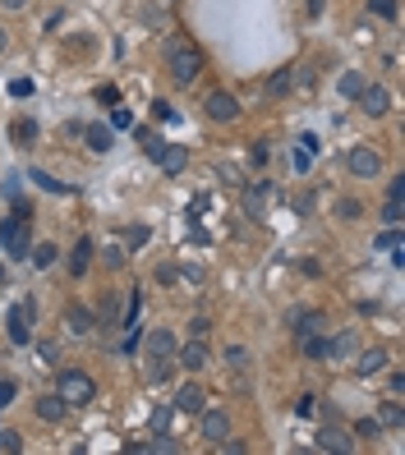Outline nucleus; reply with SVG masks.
Returning a JSON list of instances; mask_svg holds the SVG:
<instances>
[{
	"mask_svg": "<svg viewBox=\"0 0 405 455\" xmlns=\"http://www.w3.org/2000/svg\"><path fill=\"white\" fill-rule=\"evenodd\" d=\"M55 395H60L70 410H83V405L97 400V382H92L88 373H79V368H65L60 382H55Z\"/></svg>",
	"mask_w": 405,
	"mask_h": 455,
	"instance_id": "f257e3e1",
	"label": "nucleus"
},
{
	"mask_svg": "<svg viewBox=\"0 0 405 455\" xmlns=\"http://www.w3.org/2000/svg\"><path fill=\"white\" fill-rule=\"evenodd\" d=\"M166 70H171V79H176V83H194L198 74H202V51H198V46H189V42H171L166 46Z\"/></svg>",
	"mask_w": 405,
	"mask_h": 455,
	"instance_id": "f03ea898",
	"label": "nucleus"
},
{
	"mask_svg": "<svg viewBox=\"0 0 405 455\" xmlns=\"http://www.w3.org/2000/svg\"><path fill=\"white\" fill-rule=\"evenodd\" d=\"M0 248H5V258H28V248H33V235H28V221L14 216L0 226Z\"/></svg>",
	"mask_w": 405,
	"mask_h": 455,
	"instance_id": "7ed1b4c3",
	"label": "nucleus"
},
{
	"mask_svg": "<svg viewBox=\"0 0 405 455\" xmlns=\"http://www.w3.org/2000/svg\"><path fill=\"white\" fill-rule=\"evenodd\" d=\"M5 327H9V345H33V304H14Z\"/></svg>",
	"mask_w": 405,
	"mask_h": 455,
	"instance_id": "20e7f679",
	"label": "nucleus"
},
{
	"mask_svg": "<svg viewBox=\"0 0 405 455\" xmlns=\"http://www.w3.org/2000/svg\"><path fill=\"white\" fill-rule=\"evenodd\" d=\"M345 166H350V175H360V180H373V175L382 170V157H378L373 148H364V143H360V148H350Z\"/></svg>",
	"mask_w": 405,
	"mask_h": 455,
	"instance_id": "39448f33",
	"label": "nucleus"
},
{
	"mask_svg": "<svg viewBox=\"0 0 405 455\" xmlns=\"http://www.w3.org/2000/svg\"><path fill=\"white\" fill-rule=\"evenodd\" d=\"M202 437H207L212 446H221V442L230 437V419H226V410H207V405H202Z\"/></svg>",
	"mask_w": 405,
	"mask_h": 455,
	"instance_id": "423d86ee",
	"label": "nucleus"
},
{
	"mask_svg": "<svg viewBox=\"0 0 405 455\" xmlns=\"http://www.w3.org/2000/svg\"><path fill=\"white\" fill-rule=\"evenodd\" d=\"M157 166L166 170V175H180V170L189 166V148H185V143H161V152H157Z\"/></svg>",
	"mask_w": 405,
	"mask_h": 455,
	"instance_id": "0eeeda50",
	"label": "nucleus"
},
{
	"mask_svg": "<svg viewBox=\"0 0 405 455\" xmlns=\"http://www.w3.org/2000/svg\"><path fill=\"white\" fill-rule=\"evenodd\" d=\"M355 102H360L369 115H387V106H392V92L382 88V83H364V92L355 97Z\"/></svg>",
	"mask_w": 405,
	"mask_h": 455,
	"instance_id": "6e6552de",
	"label": "nucleus"
},
{
	"mask_svg": "<svg viewBox=\"0 0 405 455\" xmlns=\"http://www.w3.org/2000/svg\"><path fill=\"white\" fill-rule=\"evenodd\" d=\"M143 354H152V359H176V336H171L166 327H152L148 350H143Z\"/></svg>",
	"mask_w": 405,
	"mask_h": 455,
	"instance_id": "1a4fd4ad",
	"label": "nucleus"
},
{
	"mask_svg": "<svg viewBox=\"0 0 405 455\" xmlns=\"http://www.w3.org/2000/svg\"><path fill=\"white\" fill-rule=\"evenodd\" d=\"M318 451H341V455H350V451H355V437H350V432H341V428H323V432H318Z\"/></svg>",
	"mask_w": 405,
	"mask_h": 455,
	"instance_id": "9d476101",
	"label": "nucleus"
},
{
	"mask_svg": "<svg viewBox=\"0 0 405 455\" xmlns=\"http://www.w3.org/2000/svg\"><path fill=\"white\" fill-rule=\"evenodd\" d=\"M207 115H212V120H235V115H239V102H235L230 92H212V97H207Z\"/></svg>",
	"mask_w": 405,
	"mask_h": 455,
	"instance_id": "9b49d317",
	"label": "nucleus"
},
{
	"mask_svg": "<svg viewBox=\"0 0 405 455\" xmlns=\"http://www.w3.org/2000/svg\"><path fill=\"white\" fill-rule=\"evenodd\" d=\"M83 138H88V148L92 152H111L115 148V129H111V124H88V129H83Z\"/></svg>",
	"mask_w": 405,
	"mask_h": 455,
	"instance_id": "f8f14e48",
	"label": "nucleus"
},
{
	"mask_svg": "<svg viewBox=\"0 0 405 455\" xmlns=\"http://www.w3.org/2000/svg\"><path fill=\"white\" fill-rule=\"evenodd\" d=\"M176 359H180V368L198 373V368H207V345H202V341H189L185 350H176Z\"/></svg>",
	"mask_w": 405,
	"mask_h": 455,
	"instance_id": "ddd939ff",
	"label": "nucleus"
},
{
	"mask_svg": "<svg viewBox=\"0 0 405 455\" xmlns=\"http://www.w3.org/2000/svg\"><path fill=\"white\" fill-rule=\"evenodd\" d=\"M65 331H70V336H92V313H88V308H65Z\"/></svg>",
	"mask_w": 405,
	"mask_h": 455,
	"instance_id": "4468645a",
	"label": "nucleus"
},
{
	"mask_svg": "<svg viewBox=\"0 0 405 455\" xmlns=\"http://www.w3.org/2000/svg\"><path fill=\"white\" fill-rule=\"evenodd\" d=\"M263 202H267V180H254V184L244 189V212H249L254 221H263Z\"/></svg>",
	"mask_w": 405,
	"mask_h": 455,
	"instance_id": "2eb2a0df",
	"label": "nucleus"
},
{
	"mask_svg": "<svg viewBox=\"0 0 405 455\" xmlns=\"http://www.w3.org/2000/svg\"><path fill=\"white\" fill-rule=\"evenodd\" d=\"M202 405H207V395H202L198 386H180L176 391V410L180 414H202Z\"/></svg>",
	"mask_w": 405,
	"mask_h": 455,
	"instance_id": "dca6fc26",
	"label": "nucleus"
},
{
	"mask_svg": "<svg viewBox=\"0 0 405 455\" xmlns=\"http://www.w3.org/2000/svg\"><path fill=\"white\" fill-rule=\"evenodd\" d=\"M65 414H70V405H65L60 395H42V400H37V419L42 423H60Z\"/></svg>",
	"mask_w": 405,
	"mask_h": 455,
	"instance_id": "f3484780",
	"label": "nucleus"
},
{
	"mask_svg": "<svg viewBox=\"0 0 405 455\" xmlns=\"http://www.w3.org/2000/svg\"><path fill=\"white\" fill-rule=\"evenodd\" d=\"M171 373H176V359H152V354H143V377H148L152 386H157V382H166Z\"/></svg>",
	"mask_w": 405,
	"mask_h": 455,
	"instance_id": "a211bd4d",
	"label": "nucleus"
},
{
	"mask_svg": "<svg viewBox=\"0 0 405 455\" xmlns=\"http://www.w3.org/2000/svg\"><path fill=\"white\" fill-rule=\"evenodd\" d=\"M387 368V350H364L360 359H355V373L360 377H373V373H382Z\"/></svg>",
	"mask_w": 405,
	"mask_h": 455,
	"instance_id": "6ab92c4d",
	"label": "nucleus"
},
{
	"mask_svg": "<svg viewBox=\"0 0 405 455\" xmlns=\"http://www.w3.org/2000/svg\"><path fill=\"white\" fill-rule=\"evenodd\" d=\"M88 267H92V239H79V244L70 248V272H74V276H83Z\"/></svg>",
	"mask_w": 405,
	"mask_h": 455,
	"instance_id": "aec40b11",
	"label": "nucleus"
},
{
	"mask_svg": "<svg viewBox=\"0 0 405 455\" xmlns=\"http://www.w3.org/2000/svg\"><path fill=\"white\" fill-rule=\"evenodd\" d=\"M55 258H60V248H55V244H46V239H42V244H33V248H28V263H33L37 272H46V267H51Z\"/></svg>",
	"mask_w": 405,
	"mask_h": 455,
	"instance_id": "412c9836",
	"label": "nucleus"
},
{
	"mask_svg": "<svg viewBox=\"0 0 405 455\" xmlns=\"http://www.w3.org/2000/svg\"><path fill=\"white\" fill-rule=\"evenodd\" d=\"M364 83H369V79H364L360 70H345L341 79H336V92H341V97H350V102H355V97L364 92Z\"/></svg>",
	"mask_w": 405,
	"mask_h": 455,
	"instance_id": "4be33fe9",
	"label": "nucleus"
},
{
	"mask_svg": "<svg viewBox=\"0 0 405 455\" xmlns=\"http://www.w3.org/2000/svg\"><path fill=\"white\" fill-rule=\"evenodd\" d=\"M355 350H360L355 331H345V336H336V341H327V359H345V354H355Z\"/></svg>",
	"mask_w": 405,
	"mask_h": 455,
	"instance_id": "5701e85b",
	"label": "nucleus"
},
{
	"mask_svg": "<svg viewBox=\"0 0 405 455\" xmlns=\"http://www.w3.org/2000/svg\"><path fill=\"white\" fill-rule=\"evenodd\" d=\"M291 83H295V70H276L272 74V79H267V97H286V92H291Z\"/></svg>",
	"mask_w": 405,
	"mask_h": 455,
	"instance_id": "b1692460",
	"label": "nucleus"
},
{
	"mask_svg": "<svg viewBox=\"0 0 405 455\" xmlns=\"http://www.w3.org/2000/svg\"><path fill=\"white\" fill-rule=\"evenodd\" d=\"M37 133H42V129H37V120H14V143H18V148H33Z\"/></svg>",
	"mask_w": 405,
	"mask_h": 455,
	"instance_id": "393cba45",
	"label": "nucleus"
},
{
	"mask_svg": "<svg viewBox=\"0 0 405 455\" xmlns=\"http://www.w3.org/2000/svg\"><path fill=\"white\" fill-rule=\"evenodd\" d=\"M304 341V359H327V341L318 331H308V336H300Z\"/></svg>",
	"mask_w": 405,
	"mask_h": 455,
	"instance_id": "a878e982",
	"label": "nucleus"
},
{
	"mask_svg": "<svg viewBox=\"0 0 405 455\" xmlns=\"http://www.w3.org/2000/svg\"><path fill=\"white\" fill-rule=\"evenodd\" d=\"M382 428H401V423H405V410H401V400H387V405H382Z\"/></svg>",
	"mask_w": 405,
	"mask_h": 455,
	"instance_id": "bb28decb",
	"label": "nucleus"
},
{
	"mask_svg": "<svg viewBox=\"0 0 405 455\" xmlns=\"http://www.w3.org/2000/svg\"><path fill=\"white\" fill-rule=\"evenodd\" d=\"M37 184V189H46V193H70V184H60L55 175H46V170H33V175H28Z\"/></svg>",
	"mask_w": 405,
	"mask_h": 455,
	"instance_id": "cd10ccee",
	"label": "nucleus"
},
{
	"mask_svg": "<svg viewBox=\"0 0 405 455\" xmlns=\"http://www.w3.org/2000/svg\"><path fill=\"white\" fill-rule=\"evenodd\" d=\"M373 244H378L382 253H392V248H401V230H396V226H387V230H382L378 239H373Z\"/></svg>",
	"mask_w": 405,
	"mask_h": 455,
	"instance_id": "c85d7f7f",
	"label": "nucleus"
},
{
	"mask_svg": "<svg viewBox=\"0 0 405 455\" xmlns=\"http://www.w3.org/2000/svg\"><path fill=\"white\" fill-rule=\"evenodd\" d=\"M369 9H373L378 18H401V5H396V0H369Z\"/></svg>",
	"mask_w": 405,
	"mask_h": 455,
	"instance_id": "c756f323",
	"label": "nucleus"
},
{
	"mask_svg": "<svg viewBox=\"0 0 405 455\" xmlns=\"http://www.w3.org/2000/svg\"><path fill=\"white\" fill-rule=\"evenodd\" d=\"M323 327V313H304V317H295V336H308V331H318Z\"/></svg>",
	"mask_w": 405,
	"mask_h": 455,
	"instance_id": "7c9ffc66",
	"label": "nucleus"
},
{
	"mask_svg": "<svg viewBox=\"0 0 405 455\" xmlns=\"http://www.w3.org/2000/svg\"><path fill=\"white\" fill-rule=\"evenodd\" d=\"M401 216H405V202H401V198H387V207H382V221H387V226H401Z\"/></svg>",
	"mask_w": 405,
	"mask_h": 455,
	"instance_id": "2f4dec72",
	"label": "nucleus"
},
{
	"mask_svg": "<svg viewBox=\"0 0 405 455\" xmlns=\"http://www.w3.org/2000/svg\"><path fill=\"white\" fill-rule=\"evenodd\" d=\"M18 451H23V442H18V432H0V455H18Z\"/></svg>",
	"mask_w": 405,
	"mask_h": 455,
	"instance_id": "473e14b6",
	"label": "nucleus"
},
{
	"mask_svg": "<svg viewBox=\"0 0 405 455\" xmlns=\"http://www.w3.org/2000/svg\"><path fill=\"white\" fill-rule=\"evenodd\" d=\"M336 212H341L345 221H360V216H364V207H360L355 198H341V202H336Z\"/></svg>",
	"mask_w": 405,
	"mask_h": 455,
	"instance_id": "72a5a7b5",
	"label": "nucleus"
},
{
	"mask_svg": "<svg viewBox=\"0 0 405 455\" xmlns=\"http://www.w3.org/2000/svg\"><path fill=\"white\" fill-rule=\"evenodd\" d=\"M111 129H134V115L120 111V106H111Z\"/></svg>",
	"mask_w": 405,
	"mask_h": 455,
	"instance_id": "f704fd0d",
	"label": "nucleus"
},
{
	"mask_svg": "<svg viewBox=\"0 0 405 455\" xmlns=\"http://www.w3.org/2000/svg\"><path fill=\"white\" fill-rule=\"evenodd\" d=\"M207 331H212L207 317H194V322H189V336H194V341H207Z\"/></svg>",
	"mask_w": 405,
	"mask_h": 455,
	"instance_id": "c9c22d12",
	"label": "nucleus"
},
{
	"mask_svg": "<svg viewBox=\"0 0 405 455\" xmlns=\"http://www.w3.org/2000/svg\"><path fill=\"white\" fill-rule=\"evenodd\" d=\"M291 161H295V170H300V175H304V170L313 166V152H308V148H295V157H291Z\"/></svg>",
	"mask_w": 405,
	"mask_h": 455,
	"instance_id": "e433bc0d",
	"label": "nucleus"
},
{
	"mask_svg": "<svg viewBox=\"0 0 405 455\" xmlns=\"http://www.w3.org/2000/svg\"><path fill=\"white\" fill-rule=\"evenodd\" d=\"M14 395H18V386H14V382H9V377H0V410H5V405H9V400H14Z\"/></svg>",
	"mask_w": 405,
	"mask_h": 455,
	"instance_id": "4c0bfd02",
	"label": "nucleus"
},
{
	"mask_svg": "<svg viewBox=\"0 0 405 455\" xmlns=\"http://www.w3.org/2000/svg\"><path fill=\"white\" fill-rule=\"evenodd\" d=\"M355 432H360V437H382V423H378V419H364Z\"/></svg>",
	"mask_w": 405,
	"mask_h": 455,
	"instance_id": "58836bf2",
	"label": "nucleus"
},
{
	"mask_svg": "<svg viewBox=\"0 0 405 455\" xmlns=\"http://www.w3.org/2000/svg\"><path fill=\"white\" fill-rule=\"evenodd\" d=\"M102 263H106V267H120V263H124V248H120V244H111V248L102 253Z\"/></svg>",
	"mask_w": 405,
	"mask_h": 455,
	"instance_id": "ea45409f",
	"label": "nucleus"
},
{
	"mask_svg": "<svg viewBox=\"0 0 405 455\" xmlns=\"http://www.w3.org/2000/svg\"><path fill=\"white\" fill-rule=\"evenodd\" d=\"M226 363H230V368H244V363H249V354L239 350V345H230V350H226Z\"/></svg>",
	"mask_w": 405,
	"mask_h": 455,
	"instance_id": "a19ab883",
	"label": "nucleus"
},
{
	"mask_svg": "<svg viewBox=\"0 0 405 455\" xmlns=\"http://www.w3.org/2000/svg\"><path fill=\"white\" fill-rule=\"evenodd\" d=\"M291 410H295V414H313V395H295Z\"/></svg>",
	"mask_w": 405,
	"mask_h": 455,
	"instance_id": "79ce46f5",
	"label": "nucleus"
},
{
	"mask_svg": "<svg viewBox=\"0 0 405 455\" xmlns=\"http://www.w3.org/2000/svg\"><path fill=\"white\" fill-rule=\"evenodd\" d=\"M9 92H14V97H33V79H14V83H9Z\"/></svg>",
	"mask_w": 405,
	"mask_h": 455,
	"instance_id": "37998d69",
	"label": "nucleus"
},
{
	"mask_svg": "<svg viewBox=\"0 0 405 455\" xmlns=\"http://www.w3.org/2000/svg\"><path fill=\"white\" fill-rule=\"evenodd\" d=\"M97 102H106V106H120V88H97Z\"/></svg>",
	"mask_w": 405,
	"mask_h": 455,
	"instance_id": "c03bdc74",
	"label": "nucleus"
},
{
	"mask_svg": "<svg viewBox=\"0 0 405 455\" xmlns=\"http://www.w3.org/2000/svg\"><path fill=\"white\" fill-rule=\"evenodd\" d=\"M387 198H401L405 202V175H396V180L387 184Z\"/></svg>",
	"mask_w": 405,
	"mask_h": 455,
	"instance_id": "a18cd8bd",
	"label": "nucleus"
},
{
	"mask_svg": "<svg viewBox=\"0 0 405 455\" xmlns=\"http://www.w3.org/2000/svg\"><path fill=\"white\" fill-rule=\"evenodd\" d=\"M166 423H171V410H157V414H152V428H157V432H166Z\"/></svg>",
	"mask_w": 405,
	"mask_h": 455,
	"instance_id": "49530a36",
	"label": "nucleus"
},
{
	"mask_svg": "<svg viewBox=\"0 0 405 455\" xmlns=\"http://www.w3.org/2000/svg\"><path fill=\"white\" fill-rule=\"evenodd\" d=\"M152 111H157L161 120H176V111H171V102H152Z\"/></svg>",
	"mask_w": 405,
	"mask_h": 455,
	"instance_id": "de8ad7c7",
	"label": "nucleus"
},
{
	"mask_svg": "<svg viewBox=\"0 0 405 455\" xmlns=\"http://www.w3.org/2000/svg\"><path fill=\"white\" fill-rule=\"evenodd\" d=\"M37 354H42V359H46V363H55V359H60V350H55V345H51V341H46V345H42V350H37Z\"/></svg>",
	"mask_w": 405,
	"mask_h": 455,
	"instance_id": "09e8293b",
	"label": "nucleus"
},
{
	"mask_svg": "<svg viewBox=\"0 0 405 455\" xmlns=\"http://www.w3.org/2000/svg\"><path fill=\"white\" fill-rule=\"evenodd\" d=\"M5 198H18V175H5Z\"/></svg>",
	"mask_w": 405,
	"mask_h": 455,
	"instance_id": "8fccbe9b",
	"label": "nucleus"
},
{
	"mask_svg": "<svg viewBox=\"0 0 405 455\" xmlns=\"http://www.w3.org/2000/svg\"><path fill=\"white\" fill-rule=\"evenodd\" d=\"M323 5L327 0H308V14H323Z\"/></svg>",
	"mask_w": 405,
	"mask_h": 455,
	"instance_id": "3c124183",
	"label": "nucleus"
},
{
	"mask_svg": "<svg viewBox=\"0 0 405 455\" xmlns=\"http://www.w3.org/2000/svg\"><path fill=\"white\" fill-rule=\"evenodd\" d=\"M0 5H5V9H23L28 0H0Z\"/></svg>",
	"mask_w": 405,
	"mask_h": 455,
	"instance_id": "603ef678",
	"label": "nucleus"
},
{
	"mask_svg": "<svg viewBox=\"0 0 405 455\" xmlns=\"http://www.w3.org/2000/svg\"><path fill=\"white\" fill-rule=\"evenodd\" d=\"M9 51V33H5V28H0V55H5Z\"/></svg>",
	"mask_w": 405,
	"mask_h": 455,
	"instance_id": "864d4df0",
	"label": "nucleus"
}]
</instances>
